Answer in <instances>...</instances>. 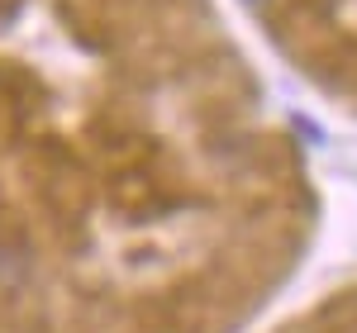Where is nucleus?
Masks as SVG:
<instances>
[{"label": "nucleus", "mask_w": 357, "mask_h": 333, "mask_svg": "<svg viewBox=\"0 0 357 333\" xmlns=\"http://www.w3.org/2000/svg\"><path fill=\"white\" fill-rule=\"evenodd\" d=\"M243 29L319 95L357 124V0H229Z\"/></svg>", "instance_id": "obj_2"}, {"label": "nucleus", "mask_w": 357, "mask_h": 333, "mask_svg": "<svg viewBox=\"0 0 357 333\" xmlns=\"http://www.w3.org/2000/svg\"><path fill=\"white\" fill-rule=\"evenodd\" d=\"M229 0H0V333H262L324 195Z\"/></svg>", "instance_id": "obj_1"}]
</instances>
